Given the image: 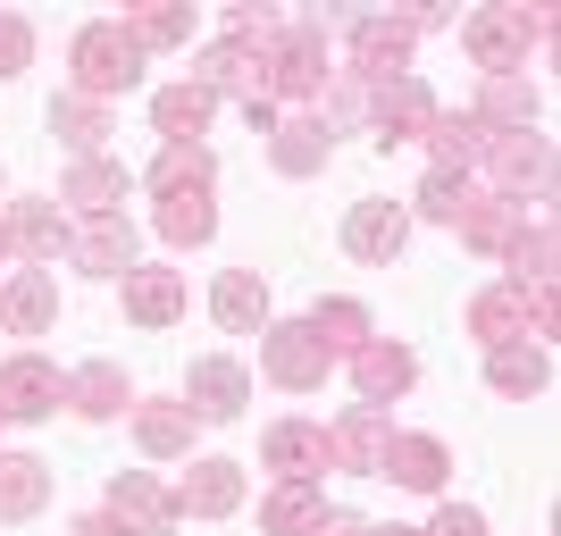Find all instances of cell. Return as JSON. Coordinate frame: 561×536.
<instances>
[{"instance_id": "27", "label": "cell", "mask_w": 561, "mask_h": 536, "mask_svg": "<svg viewBox=\"0 0 561 536\" xmlns=\"http://www.w3.org/2000/svg\"><path fill=\"white\" fill-rule=\"evenodd\" d=\"M68 218L50 210V202H18V218H9V243H18L34 269H59V252H68Z\"/></svg>"}, {"instance_id": "25", "label": "cell", "mask_w": 561, "mask_h": 536, "mask_svg": "<svg viewBox=\"0 0 561 536\" xmlns=\"http://www.w3.org/2000/svg\"><path fill=\"white\" fill-rule=\"evenodd\" d=\"M486 386H494V395H512V402H528V395L553 386V361H545L537 344H494L486 352Z\"/></svg>"}, {"instance_id": "8", "label": "cell", "mask_w": 561, "mask_h": 536, "mask_svg": "<svg viewBox=\"0 0 561 536\" xmlns=\"http://www.w3.org/2000/svg\"><path fill=\"white\" fill-rule=\"evenodd\" d=\"M386 453H394V420L369 411V402H352L344 420L328 427V461L352 469V478H386Z\"/></svg>"}, {"instance_id": "21", "label": "cell", "mask_w": 561, "mask_h": 536, "mask_svg": "<svg viewBox=\"0 0 561 536\" xmlns=\"http://www.w3.org/2000/svg\"><path fill=\"white\" fill-rule=\"evenodd\" d=\"M210 319L227 327V335H260V327H268V285H260V269H227V277L210 285Z\"/></svg>"}, {"instance_id": "29", "label": "cell", "mask_w": 561, "mask_h": 536, "mask_svg": "<svg viewBox=\"0 0 561 536\" xmlns=\"http://www.w3.org/2000/svg\"><path fill=\"white\" fill-rule=\"evenodd\" d=\"M386 478L394 487H411V494H436L453 478V453L436 436H394V453H386Z\"/></svg>"}, {"instance_id": "20", "label": "cell", "mask_w": 561, "mask_h": 536, "mask_svg": "<svg viewBox=\"0 0 561 536\" xmlns=\"http://www.w3.org/2000/svg\"><path fill=\"white\" fill-rule=\"evenodd\" d=\"M168 494H176V512H193V520H227L234 503H243V469L234 461H193L185 487H168Z\"/></svg>"}, {"instance_id": "28", "label": "cell", "mask_w": 561, "mask_h": 536, "mask_svg": "<svg viewBox=\"0 0 561 536\" xmlns=\"http://www.w3.org/2000/svg\"><path fill=\"white\" fill-rule=\"evenodd\" d=\"M185 310V277L176 269H126V319L135 327H168Z\"/></svg>"}, {"instance_id": "37", "label": "cell", "mask_w": 561, "mask_h": 536, "mask_svg": "<svg viewBox=\"0 0 561 536\" xmlns=\"http://www.w3.org/2000/svg\"><path fill=\"white\" fill-rule=\"evenodd\" d=\"M210 110H218V101L202 93V84H168V93L151 101V126H160L168 142H193L202 126H210Z\"/></svg>"}, {"instance_id": "22", "label": "cell", "mask_w": 561, "mask_h": 536, "mask_svg": "<svg viewBox=\"0 0 561 536\" xmlns=\"http://www.w3.org/2000/svg\"><path fill=\"white\" fill-rule=\"evenodd\" d=\"M43 503H50V461H34V453H0V528L34 520Z\"/></svg>"}, {"instance_id": "39", "label": "cell", "mask_w": 561, "mask_h": 536, "mask_svg": "<svg viewBox=\"0 0 561 536\" xmlns=\"http://www.w3.org/2000/svg\"><path fill=\"white\" fill-rule=\"evenodd\" d=\"M469 202H478V185H469L461 168H427L420 176V218H436V227H461Z\"/></svg>"}, {"instance_id": "19", "label": "cell", "mask_w": 561, "mask_h": 536, "mask_svg": "<svg viewBox=\"0 0 561 536\" xmlns=\"http://www.w3.org/2000/svg\"><path fill=\"white\" fill-rule=\"evenodd\" d=\"M50 319H59V277L50 269H18L0 285V327L9 335H50Z\"/></svg>"}, {"instance_id": "41", "label": "cell", "mask_w": 561, "mask_h": 536, "mask_svg": "<svg viewBox=\"0 0 561 536\" xmlns=\"http://www.w3.org/2000/svg\"><path fill=\"white\" fill-rule=\"evenodd\" d=\"M25 68H34V25L0 9V84H18Z\"/></svg>"}, {"instance_id": "16", "label": "cell", "mask_w": 561, "mask_h": 536, "mask_svg": "<svg viewBox=\"0 0 561 536\" xmlns=\"http://www.w3.org/2000/svg\"><path fill=\"white\" fill-rule=\"evenodd\" d=\"M328 151H335V126L319 110H294V117H277L268 126V160L285 168V176H319L328 168Z\"/></svg>"}, {"instance_id": "14", "label": "cell", "mask_w": 561, "mask_h": 536, "mask_svg": "<svg viewBox=\"0 0 561 536\" xmlns=\"http://www.w3.org/2000/svg\"><path fill=\"white\" fill-rule=\"evenodd\" d=\"M243 402H252V369H243V361L202 352V361L185 369V411H193V420H234Z\"/></svg>"}, {"instance_id": "35", "label": "cell", "mask_w": 561, "mask_h": 536, "mask_svg": "<svg viewBox=\"0 0 561 536\" xmlns=\"http://www.w3.org/2000/svg\"><path fill=\"white\" fill-rule=\"evenodd\" d=\"M528 227V210H512V202H494V193H478L461 210V243L469 252H512V235Z\"/></svg>"}, {"instance_id": "11", "label": "cell", "mask_w": 561, "mask_h": 536, "mask_svg": "<svg viewBox=\"0 0 561 536\" xmlns=\"http://www.w3.org/2000/svg\"><path fill=\"white\" fill-rule=\"evenodd\" d=\"M352 386H360V402H369V411H386V402H402L411 386H420V352L369 335V344L352 352Z\"/></svg>"}, {"instance_id": "24", "label": "cell", "mask_w": 561, "mask_h": 536, "mask_svg": "<svg viewBox=\"0 0 561 536\" xmlns=\"http://www.w3.org/2000/svg\"><path fill=\"white\" fill-rule=\"evenodd\" d=\"M126 193H135V176H126L117 160H76L59 202H76L84 218H117V202H126Z\"/></svg>"}, {"instance_id": "2", "label": "cell", "mask_w": 561, "mask_h": 536, "mask_svg": "<svg viewBox=\"0 0 561 536\" xmlns=\"http://www.w3.org/2000/svg\"><path fill=\"white\" fill-rule=\"evenodd\" d=\"M528 327H537V335H553L561 327V303H553V285H486V294H469V335H478V344H519V335H528Z\"/></svg>"}, {"instance_id": "43", "label": "cell", "mask_w": 561, "mask_h": 536, "mask_svg": "<svg viewBox=\"0 0 561 536\" xmlns=\"http://www.w3.org/2000/svg\"><path fill=\"white\" fill-rule=\"evenodd\" d=\"M319 536H369V520H352V512H328V520H319Z\"/></svg>"}, {"instance_id": "46", "label": "cell", "mask_w": 561, "mask_h": 536, "mask_svg": "<svg viewBox=\"0 0 561 536\" xmlns=\"http://www.w3.org/2000/svg\"><path fill=\"white\" fill-rule=\"evenodd\" d=\"M0 260H9V218H0Z\"/></svg>"}, {"instance_id": "32", "label": "cell", "mask_w": 561, "mask_h": 536, "mask_svg": "<svg viewBox=\"0 0 561 536\" xmlns=\"http://www.w3.org/2000/svg\"><path fill=\"white\" fill-rule=\"evenodd\" d=\"M135 444L151 453V461L193 453V411H185V402H135Z\"/></svg>"}, {"instance_id": "42", "label": "cell", "mask_w": 561, "mask_h": 536, "mask_svg": "<svg viewBox=\"0 0 561 536\" xmlns=\"http://www.w3.org/2000/svg\"><path fill=\"white\" fill-rule=\"evenodd\" d=\"M420 536H486V520L461 512V503H445V512H436V528H420Z\"/></svg>"}, {"instance_id": "38", "label": "cell", "mask_w": 561, "mask_h": 536, "mask_svg": "<svg viewBox=\"0 0 561 536\" xmlns=\"http://www.w3.org/2000/svg\"><path fill=\"white\" fill-rule=\"evenodd\" d=\"M310 335H319L328 352H360L369 344V310L352 303V294H328V303L310 310Z\"/></svg>"}, {"instance_id": "31", "label": "cell", "mask_w": 561, "mask_h": 536, "mask_svg": "<svg viewBox=\"0 0 561 536\" xmlns=\"http://www.w3.org/2000/svg\"><path fill=\"white\" fill-rule=\"evenodd\" d=\"M50 135L68 142L76 160H101V142H110V110L84 101V93H59V101H50Z\"/></svg>"}, {"instance_id": "18", "label": "cell", "mask_w": 561, "mask_h": 536, "mask_svg": "<svg viewBox=\"0 0 561 536\" xmlns=\"http://www.w3.org/2000/svg\"><path fill=\"white\" fill-rule=\"evenodd\" d=\"M68 260L84 269V277H126V269H135V227H126V210L117 218H84V227L68 235Z\"/></svg>"}, {"instance_id": "36", "label": "cell", "mask_w": 561, "mask_h": 536, "mask_svg": "<svg viewBox=\"0 0 561 536\" xmlns=\"http://www.w3.org/2000/svg\"><path fill=\"white\" fill-rule=\"evenodd\" d=\"M478 117H486L494 135H519V126H537V84H519V76H486V93H478Z\"/></svg>"}, {"instance_id": "17", "label": "cell", "mask_w": 561, "mask_h": 536, "mask_svg": "<svg viewBox=\"0 0 561 536\" xmlns=\"http://www.w3.org/2000/svg\"><path fill=\"white\" fill-rule=\"evenodd\" d=\"M260 461L277 469V478H294V487H319V469H328V427L277 420L268 436H260Z\"/></svg>"}, {"instance_id": "1", "label": "cell", "mask_w": 561, "mask_h": 536, "mask_svg": "<svg viewBox=\"0 0 561 536\" xmlns=\"http://www.w3.org/2000/svg\"><path fill=\"white\" fill-rule=\"evenodd\" d=\"M68 68H76V93L110 110L117 93L142 84V50H135V34H126L117 18H101V25H84V34L68 43Z\"/></svg>"}, {"instance_id": "15", "label": "cell", "mask_w": 561, "mask_h": 536, "mask_svg": "<svg viewBox=\"0 0 561 536\" xmlns=\"http://www.w3.org/2000/svg\"><path fill=\"white\" fill-rule=\"evenodd\" d=\"M185 84H202L210 101H218V93H234L243 110H252V101H268V93H260V50H252V43H234V34H227V43H210L202 59H193Z\"/></svg>"}, {"instance_id": "5", "label": "cell", "mask_w": 561, "mask_h": 536, "mask_svg": "<svg viewBox=\"0 0 561 536\" xmlns=\"http://www.w3.org/2000/svg\"><path fill=\"white\" fill-rule=\"evenodd\" d=\"M478 168H486L494 202H512V210H528V193H545V185H553V142H545L537 126H519V135H486Z\"/></svg>"}, {"instance_id": "30", "label": "cell", "mask_w": 561, "mask_h": 536, "mask_svg": "<svg viewBox=\"0 0 561 536\" xmlns=\"http://www.w3.org/2000/svg\"><path fill=\"white\" fill-rule=\"evenodd\" d=\"M486 135H494V126H486L478 110H436L427 151H436V168H461V176H469V168H478V151H486Z\"/></svg>"}, {"instance_id": "9", "label": "cell", "mask_w": 561, "mask_h": 536, "mask_svg": "<svg viewBox=\"0 0 561 536\" xmlns=\"http://www.w3.org/2000/svg\"><path fill=\"white\" fill-rule=\"evenodd\" d=\"M110 520L126 536H176L185 512H176V494H168L151 469H117V478H110Z\"/></svg>"}, {"instance_id": "44", "label": "cell", "mask_w": 561, "mask_h": 536, "mask_svg": "<svg viewBox=\"0 0 561 536\" xmlns=\"http://www.w3.org/2000/svg\"><path fill=\"white\" fill-rule=\"evenodd\" d=\"M76 536H126V528H117L110 512H84V520H76Z\"/></svg>"}, {"instance_id": "13", "label": "cell", "mask_w": 561, "mask_h": 536, "mask_svg": "<svg viewBox=\"0 0 561 536\" xmlns=\"http://www.w3.org/2000/svg\"><path fill=\"white\" fill-rule=\"evenodd\" d=\"M402 243H411V210H402V202H352V210H344V252L352 260L394 269Z\"/></svg>"}, {"instance_id": "12", "label": "cell", "mask_w": 561, "mask_h": 536, "mask_svg": "<svg viewBox=\"0 0 561 536\" xmlns=\"http://www.w3.org/2000/svg\"><path fill=\"white\" fill-rule=\"evenodd\" d=\"M369 110H377V142H386V151H394V142H427V126H436V93H427L420 76L369 84Z\"/></svg>"}, {"instance_id": "40", "label": "cell", "mask_w": 561, "mask_h": 536, "mask_svg": "<svg viewBox=\"0 0 561 536\" xmlns=\"http://www.w3.org/2000/svg\"><path fill=\"white\" fill-rule=\"evenodd\" d=\"M126 34H135V50H168V43H185L193 34V9H126Z\"/></svg>"}, {"instance_id": "45", "label": "cell", "mask_w": 561, "mask_h": 536, "mask_svg": "<svg viewBox=\"0 0 561 536\" xmlns=\"http://www.w3.org/2000/svg\"><path fill=\"white\" fill-rule=\"evenodd\" d=\"M369 536H420V528H369Z\"/></svg>"}, {"instance_id": "7", "label": "cell", "mask_w": 561, "mask_h": 536, "mask_svg": "<svg viewBox=\"0 0 561 536\" xmlns=\"http://www.w3.org/2000/svg\"><path fill=\"white\" fill-rule=\"evenodd\" d=\"M328 361H335V352L310 335V319H268V327H260V369L277 377L285 395H310V386H328Z\"/></svg>"}, {"instance_id": "6", "label": "cell", "mask_w": 561, "mask_h": 536, "mask_svg": "<svg viewBox=\"0 0 561 536\" xmlns=\"http://www.w3.org/2000/svg\"><path fill=\"white\" fill-rule=\"evenodd\" d=\"M436 18H352V84H394L411 76V43Z\"/></svg>"}, {"instance_id": "34", "label": "cell", "mask_w": 561, "mask_h": 536, "mask_svg": "<svg viewBox=\"0 0 561 536\" xmlns=\"http://www.w3.org/2000/svg\"><path fill=\"white\" fill-rule=\"evenodd\" d=\"M142 185L151 193H193V185H218V160L202 142H160V160L142 168Z\"/></svg>"}, {"instance_id": "26", "label": "cell", "mask_w": 561, "mask_h": 536, "mask_svg": "<svg viewBox=\"0 0 561 536\" xmlns=\"http://www.w3.org/2000/svg\"><path fill=\"white\" fill-rule=\"evenodd\" d=\"M68 402L84 411V420H117V411H135V386H126L117 361H84V369L68 377Z\"/></svg>"}, {"instance_id": "10", "label": "cell", "mask_w": 561, "mask_h": 536, "mask_svg": "<svg viewBox=\"0 0 561 536\" xmlns=\"http://www.w3.org/2000/svg\"><path fill=\"white\" fill-rule=\"evenodd\" d=\"M68 402V377L50 369L43 352H18V361H0V420H50Z\"/></svg>"}, {"instance_id": "3", "label": "cell", "mask_w": 561, "mask_h": 536, "mask_svg": "<svg viewBox=\"0 0 561 536\" xmlns=\"http://www.w3.org/2000/svg\"><path fill=\"white\" fill-rule=\"evenodd\" d=\"M328 34L319 25H285L277 43L260 50V93L268 101H319L328 93Z\"/></svg>"}, {"instance_id": "33", "label": "cell", "mask_w": 561, "mask_h": 536, "mask_svg": "<svg viewBox=\"0 0 561 536\" xmlns=\"http://www.w3.org/2000/svg\"><path fill=\"white\" fill-rule=\"evenodd\" d=\"M319 520H328V494H319V487H294V478L260 503V536H319Z\"/></svg>"}, {"instance_id": "4", "label": "cell", "mask_w": 561, "mask_h": 536, "mask_svg": "<svg viewBox=\"0 0 561 536\" xmlns=\"http://www.w3.org/2000/svg\"><path fill=\"white\" fill-rule=\"evenodd\" d=\"M537 34H553L545 9H469L461 18V43H469V59H478L486 76L528 68V43H537Z\"/></svg>"}, {"instance_id": "23", "label": "cell", "mask_w": 561, "mask_h": 536, "mask_svg": "<svg viewBox=\"0 0 561 536\" xmlns=\"http://www.w3.org/2000/svg\"><path fill=\"white\" fill-rule=\"evenodd\" d=\"M151 227H160V243H176V252H193V243H210V235H218L210 185H193V193H160V210H151Z\"/></svg>"}]
</instances>
